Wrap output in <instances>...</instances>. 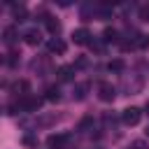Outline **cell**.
Masks as SVG:
<instances>
[{
  "label": "cell",
  "instance_id": "obj_8",
  "mask_svg": "<svg viewBox=\"0 0 149 149\" xmlns=\"http://www.w3.org/2000/svg\"><path fill=\"white\" fill-rule=\"evenodd\" d=\"M23 40H26V44H33V47H35V44H40V40H42V37H40V30L30 28V30H26V33H23Z\"/></svg>",
  "mask_w": 149,
  "mask_h": 149
},
{
  "label": "cell",
  "instance_id": "obj_13",
  "mask_svg": "<svg viewBox=\"0 0 149 149\" xmlns=\"http://www.w3.org/2000/svg\"><path fill=\"white\" fill-rule=\"evenodd\" d=\"M44 98H47V100H61V91H58V86H49Z\"/></svg>",
  "mask_w": 149,
  "mask_h": 149
},
{
  "label": "cell",
  "instance_id": "obj_1",
  "mask_svg": "<svg viewBox=\"0 0 149 149\" xmlns=\"http://www.w3.org/2000/svg\"><path fill=\"white\" fill-rule=\"evenodd\" d=\"M140 119H142V112H140L137 107H126V109L121 112V121H123L126 126H137Z\"/></svg>",
  "mask_w": 149,
  "mask_h": 149
},
{
  "label": "cell",
  "instance_id": "obj_12",
  "mask_svg": "<svg viewBox=\"0 0 149 149\" xmlns=\"http://www.w3.org/2000/svg\"><path fill=\"white\" fill-rule=\"evenodd\" d=\"M102 40H105V42H116V40H119V33H116L114 28H105Z\"/></svg>",
  "mask_w": 149,
  "mask_h": 149
},
{
  "label": "cell",
  "instance_id": "obj_7",
  "mask_svg": "<svg viewBox=\"0 0 149 149\" xmlns=\"http://www.w3.org/2000/svg\"><path fill=\"white\" fill-rule=\"evenodd\" d=\"M72 77H74V65H63V68H58V79H61V81H72Z\"/></svg>",
  "mask_w": 149,
  "mask_h": 149
},
{
  "label": "cell",
  "instance_id": "obj_5",
  "mask_svg": "<svg viewBox=\"0 0 149 149\" xmlns=\"http://www.w3.org/2000/svg\"><path fill=\"white\" fill-rule=\"evenodd\" d=\"M40 105H42V98L28 95V98H23V100H21V105H19V107H21V109H26V112H35Z\"/></svg>",
  "mask_w": 149,
  "mask_h": 149
},
{
  "label": "cell",
  "instance_id": "obj_2",
  "mask_svg": "<svg viewBox=\"0 0 149 149\" xmlns=\"http://www.w3.org/2000/svg\"><path fill=\"white\" fill-rule=\"evenodd\" d=\"M114 95H116V88H114L109 81H100V84H98V98H100L102 102H112Z\"/></svg>",
  "mask_w": 149,
  "mask_h": 149
},
{
  "label": "cell",
  "instance_id": "obj_16",
  "mask_svg": "<svg viewBox=\"0 0 149 149\" xmlns=\"http://www.w3.org/2000/svg\"><path fill=\"white\" fill-rule=\"evenodd\" d=\"M137 16H140L142 21H149V5H140V9H137Z\"/></svg>",
  "mask_w": 149,
  "mask_h": 149
},
{
  "label": "cell",
  "instance_id": "obj_18",
  "mask_svg": "<svg viewBox=\"0 0 149 149\" xmlns=\"http://www.w3.org/2000/svg\"><path fill=\"white\" fill-rule=\"evenodd\" d=\"M130 149H149V147H147L142 140H137V142H133V144H130Z\"/></svg>",
  "mask_w": 149,
  "mask_h": 149
},
{
  "label": "cell",
  "instance_id": "obj_15",
  "mask_svg": "<svg viewBox=\"0 0 149 149\" xmlns=\"http://www.w3.org/2000/svg\"><path fill=\"white\" fill-rule=\"evenodd\" d=\"M86 88H88V84H77V88H74V91H77V93H74V98H77V100H81V98L86 95Z\"/></svg>",
  "mask_w": 149,
  "mask_h": 149
},
{
  "label": "cell",
  "instance_id": "obj_17",
  "mask_svg": "<svg viewBox=\"0 0 149 149\" xmlns=\"http://www.w3.org/2000/svg\"><path fill=\"white\" fill-rule=\"evenodd\" d=\"M91 123H93V119H91V116H86V119H81V123H79V130H86V128H88Z\"/></svg>",
  "mask_w": 149,
  "mask_h": 149
},
{
  "label": "cell",
  "instance_id": "obj_4",
  "mask_svg": "<svg viewBox=\"0 0 149 149\" xmlns=\"http://www.w3.org/2000/svg\"><path fill=\"white\" fill-rule=\"evenodd\" d=\"M47 49L51 51V54H65V49H68V44L61 40V37H51L49 42H47Z\"/></svg>",
  "mask_w": 149,
  "mask_h": 149
},
{
  "label": "cell",
  "instance_id": "obj_9",
  "mask_svg": "<svg viewBox=\"0 0 149 149\" xmlns=\"http://www.w3.org/2000/svg\"><path fill=\"white\" fill-rule=\"evenodd\" d=\"M44 26H47V30L51 33V35H56L58 30H61V23H58V19H54V16H44Z\"/></svg>",
  "mask_w": 149,
  "mask_h": 149
},
{
  "label": "cell",
  "instance_id": "obj_19",
  "mask_svg": "<svg viewBox=\"0 0 149 149\" xmlns=\"http://www.w3.org/2000/svg\"><path fill=\"white\" fill-rule=\"evenodd\" d=\"M86 63H88V61H86V58H79V61H77V63H74V68H84V65H86Z\"/></svg>",
  "mask_w": 149,
  "mask_h": 149
},
{
  "label": "cell",
  "instance_id": "obj_6",
  "mask_svg": "<svg viewBox=\"0 0 149 149\" xmlns=\"http://www.w3.org/2000/svg\"><path fill=\"white\" fill-rule=\"evenodd\" d=\"M72 40H74V44H91V33L86 28H77L72 33Z\"/></svg>",
  "mask_w": 149,
  "mask_h": 149
},
{
  "label": "cell",
  "instance_id": "obj_11",
  "mask_svg": "<svg viewBox=\"0 0 149 149\" xmlns=\"http://www.w3.org/2000/svg\"><path fill=\"white\" fill-rule=\"evenodd\" d=\"M123 68H126V63H123L121 58H114V61L107 63V70H109V72H121Z\"/></svg>",
  "mask_w": 149,
  "mask_h": 149
},
{
  "label": "cell",
  "instance_id": "obj_3",
  "mask_svg": "<svg viewBox=\"0 0 149 149\" xmlns=\"http://www.w3.org/2000/svg\"><path fill=\"white\" fill-rule=\"evenodd\" d=\"M68 142H70V135H68V133H56V135H49V137H47V144H49L51 149H63Z\"/></svg>",
  "mask_w": 149,
  "mask_h": 149
},
{
  "label": "cell",
  "instance_id": "obj_21",
  "mask_svg": "<svg viewBox=\"0 0 149 149\" xmlns=\"http://www.w3.org/2000/svg\"><path fill=\"white\" fill-rule=\"evenodd\" d=\"M147 112H149V100H147Z\"/></svg>",
  "mask_w": 149,
  "mask_h": 149
},
{
  "label": "cell",
  "instance_id": "obj_10",
  "mask_svg": "<svg viewBox=\"0 0 149 149\" xmlns=\"http://www.w3.org/2000/svg\"><path fill=\"white\" fill-rule=\"evenodd\" d=\"M2 35H5V37H2V40H5V42H7V44H12V42H14V40H16V26H7V28H5V33H2Z\"/></svg>",
  "mask_w": 149,
  "mask_h": 149
},
{
  "label": "cell",
  "instance_id": "obj_14",
  "mask_svg": "<svg viewBox=\"0 0 149 149\" xmlns=\"http://www.w3.org/2000/svg\"><path fill=\"white\" fill-rule=\"evenodd\" d=\"M26 16H28L26 7H14V19L16 21H26Z\"/></svg>",
  "mask_w": 149,
  "mask_h": 149
},
{
  "label": "cell",
  "instance_id": "obj_20",
  "mask_svg": "<svg viewBox=\"0 0 149 149\" xmlns=\"http://www.w3.org/2000/svg\"><path fill=\"white\" fill-rule=\"evenodd\" d=\"M144 133H147V137H149V126H147V130H144Z\"/></svg>",
  "mask_w": 149,
  "mask_h": 149
}]
</instances>
